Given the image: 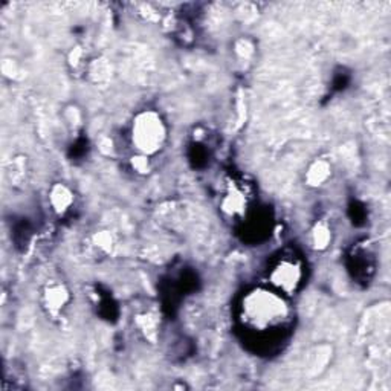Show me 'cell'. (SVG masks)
Wrapping results in <instances>:
<instances>
[{
	"mask_svg": "<svg viewBox=\"0 0 391 391\" xmlns=\"http://www.w3.org/2000/svg\"><path fill=\"white\" fill-rule=\"evenodd\" d=\"M286 295L274 288H255L246 292L240 306V318L246 329L257 333L277 330L290 320Z\"/></svg>",
	"mask_w": 391,
	"mask_h": 391,
	"instance_id": "1",
	"label": "cell"
},
{
	"mask_svg": "<svg viewBox=\"0 0 391 391\" xmlns=\"http://www.w3.org/2000/svg\"><path fill=\"white\" fill-rule=\"evenodd\" d=\"M130 141L135 153L153 158L164 150L168 141V126L162 115L153 108H146L135 115L130 126Z\"/></svg>",
	"mask_w": 391,
	"mask_h": 391,
	"instance_id": "2",
	"label": "cell"
},
{
	"mask_svg": "<svg viewBox=\"0 0 391 391\" xmlns=\"http://www.w3.org/2000/svg\"><path fill=\"white\" fill-rule=\"evenodd\" d=\"M270 288H274L283 295H292L297 292L303 283L304 278V268L300 262V258L293 255L280 257L274 266L270 268L269 274Z\"/></svg>",
	"mask_w": 391,
	"mask_h": 391,
	"instance_id": "3",
	"label": "cell"
},
{
	"mask_svg": "<svg viewBox=\"0 0 391 391\" xmlns=\"http://www.w3.org/2000/svg\"><path fill=\"white\" fill-rule=\"evenodd\" d=\"M72 300L69 288L60 280H51L41 288L40 306L51 320H60Z\"/></svg>",
	"mask_w": 391,
	"mask_h": 391,
	"instance_id": "4",
	"label": "cell"
},
{
	"mask_svg": "<svg viewBox=\"0 0 391 391\" xmlns=\"http://www.w3.org/2000/svg\"><path fill=\"white\" fill-rule=\"evenodd\" d=\"M86 254L95 260L112 257L116 249V238L108 230H96L91 233L84 242Z\"/></svg>",
	"mask_w": 391,
	"mask_h": 391,
	"instance_id": "5",
	"label": "cell"
},
{
	"mask_svg": "<svg viewBox=\"0 0 391 391\" xmlns=\"http://www.w3.org/2000/svg\"><path fill=\"white\" fill-rule=\"evenodd\" d=\"M48 202L51 210L59 217L68 215L73 205H75V193L73 190L64 182L52 183V187L48 191Z\"/></svg>",
	"mask_w": 391,
	"mask_h": 391,
	"instance_id": "6",
	"label": "cell"
},
{
	"mask_svg": "<svg viewBox=\"0 0 391 391\" xmlns=\"http://www.w3.org/2000/svg\"><path fill=\"white\" fill-rule=\"evenodd\" d=\"M333 175V167L327 159H315L310 162V166L306 170V175H304V182L310 188H321L324 187L332 179Z\"/></svg>",
	"mask_w": 391,
	"mask_h": 391,
	"instance_id": "7",
	"label": "cell"
},
{
	"mask_svg": "<svg viewBox=\"0 0 391 391\" xmlns=\"http://www.w3.org/2000/svg\"><path fill=\"white\" fill-rule=\"evenodd\" d=\"M31 175L29 159L25 155H17L11 158L6 167V178L14 188H20L28 183Z\"/></svg>",
	"mask_w": 391,
	"mask_h": 391,
	"instance_id": "8",
	"label": "cell"
},
{
	"mask_svg": "<svg viewBox=\"0 0 391 391\" xmlns=\"http://www.w3.org/2000/svg\"><path fill=\"white\" fill-rule=\"evenodd\" d=\"M93 57L89 56V51L83 45H75L66 57V64L73 77H88Z\"/></svg>",
	"mask_w": 391,
	"mask_h": 391,
	"instance_id": "9",
	"label": "cell"
},
{
	"mask_svg": "<svg viewBox=\"0 0 391 391\" xmlns=\"http://www.w3.org/2000/svg\"><path fill=\"white\" fill-rule=\"evenodd\" d=\"M222 210L225 214L237 217L242 215L246 210V194L237 187H231L225 193V198L222 199Z\"/></svg>",
	"mask_w": 391,
	"mask_h": 391,
	"instance_id": "10",
	"label": "cell"
},
{
	"mask_svg": "<svg viewBox=\"0 0 391 391\" xmlns=\"http://www.w3.org/2000/svg\"><path fill=\"white\" fill-rule=\"evenodd\" d=\"M332 357V347L327 344L317 345L308 356V373L312 376L320 375L327 368Z\"/></svg>",
	"mask_w": 391,
	"mask_h": 391,
	"instance_id": "11",
	"label": "cell"
},
{
	"mask_svg": "<svg viewBox=\"0 0 391 391\" xmlns=\"http://www.w3.org/2000/svg\"><path fill=\"white\" fill-rule=\"evenodd\" d=\"M333 240L330 225L325 220H320L310 230V243L315 251H325Z\"/></svg>",
	"mask_w": 391,
	"mask_h": 391,
	"instance_id": "12",
	"label": "cell"
},
{
	"mask_svg": "<svg viewBox=\"0 0 391 391\" xmlns=\"http://www.w3.org/2000/svg\"><path fill=\"white\" fill-rule=\"evenodd\" d=\"M63 124L66 127L71 136H77L78 133H81V130L84 127V115L81 107H78L77 104H69L64 107Z\"/></svg>",
	"mask_w": 391,
	"mask_h": 391,
	"instance_id": "13",
	"label": "cell"
},
{
	"mask_svg": "<svg viewBox=\"0 0 391 391\" xmlns=\"http://www.w3.org/2000/svg\"><path fill=\"white\" fill-rule=\"evenodd\" d=\"M136 325L146 340L155 342L159 333V320L153 312H144L136 315Z\"/></svg>",
	"mask_w": 391,
	"mask_h": 391,
	"instance_id": "14",
	"label": "cell"
},
{
	"mask_svg": "<svg viewBox=\"0 0 391 391\" xmlns=\"http://www.w3.org/2000/svg\"><path fill=\"white\" fill-rule=\"evenodd\" d=\"M112 75V66L106 59H93L88 72V77L93 83H104Z\"/></svg>",
	"mask_w": 391,
	"mask_h": 391,
	"instance_id": "15",
	"label": "cell"
},
{
	"mask_svg": "<svg viewBox=\"0 0 391 391\" xmlns=\"http://www.w3.org/2000/svg\"><path fill=\"white\" fill-rule=\"evenodd\" d=\"M234 52L238 60L249 61L253 60L255 56V45L251 39L240 37L234 43Z\"/></svg>",
	"mask_w": 391,
	"mask_h": 391,
	"instance_id": "16",
	"label": "cell"
},
{
	"mask_svg": "<svg viewBox=\"0 0 391 391\" xmlns=\"http://www.w3.org/2000/svg\"><path fill=\"white\" fill-rule=\"evenodd\" d=\"M128 164H130V168H132L136 175H141V176H147V175H150L151 170H153L151 158L146 156V155H141V153H135L130 156Z\"/></svg>",
	"mask_w": 391,
	"mask_h": 391,
	"instance_id": "17",
	"label": "cell"
}]
</instances>
